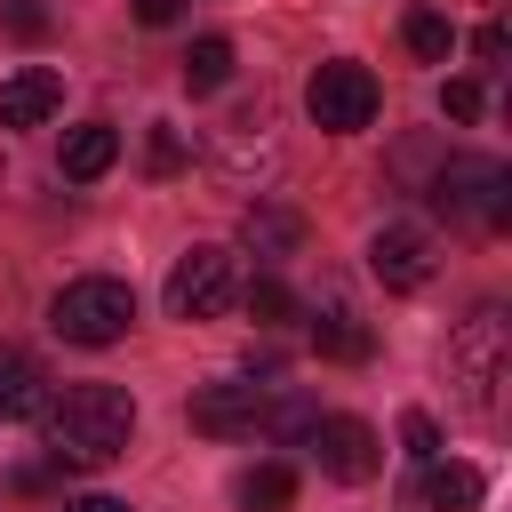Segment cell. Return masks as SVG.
Listing matches in <instances>:
<instances>
[{"mask_svg": "<svg viewBox=\"0 0 512 512\" xmlns=\"http://www.w3.org/2000/svg\"><path fill=\"white\" fill-rule=\"evenodd\" d=\"M472 48H480V56L496 64V56H504V24H480V32H472Z\"/></svg>", "mask_w": 512, "mask_h": 512, "instance_id": "26", "label": "cell"}, {"mask_svg": "<svg viewBox=\"0 0 512 512\" xmlns=\"http://www.w3.org/2000/svg\"><path fill=\"white\" fill-rule=\"evenodd\" d=\"M312 344H320V360H368V352H376V336H368L344 304H328V312L312 320Z\"/></svg>", "mask_w": 512, "mask_h": 512, "instance_id": "16", "label": "cell"}, {"mask_svg": "<svg viewBox=\"0 0 512 512\" xmlns=\"http://www.w3.org/2000/svg\"><path fill=\"white\" fill-rule=\"evenodd\" d=\"M224 80H232V40H224V32L192 40V48H184V88H192V96H216Z\"/></svg>", "mask_w": 512, "mask_h": 512, "instance_id": "18", "label": "cell"}, {"mask_svg": "<svg viewBox=\"0 0 512 512\" xmlns=\"http://www.w3.org/2000/svg\"><path fill=\"white\" fill-rule=\"evenodd\" d=\"M40 408H48V376H40V360L0 352V424H24V416H40Z\"/></svg>", "mask_w": 512, "mask_h": 512, "instance_id": "14", "label": "cell"}, {"mask_svg": "<svg viewBox=\"0 0 512 512\" xmlns=\"http://www.w3.org/2000/svg\"><path fill=\"white\" fill-rule=\"evenodd\" d=\"M480 496H488V480L472 464H424V504L432 512H480Z\"/></svg>", "mask_w": 512, "mask_h": 512, "instance_id": "15", "label": "cell"}, {"mask_svg": "<svg viewBox=\"0 0 512 512\" xmlns=\"http://www.w3.org/2000/svg\"><path fill=\"white\" fill-rule=\"evenodd\" d=\"M112 160H120V128H112V120H80V128L64 136V176H72V184H96Z\"/></svg>", "mask_w": 512, "mask_h": 512, "instance_id": "13", "label": "cell"}, {"mask_svg": "<svg viewBox=\"0 0 512 512\" xmlns=\"http://www.w3.org/2000/svg\"><path fill=\"white\" fill-rule=\"evenodd\" d=\"M432 264H440V248H432V232H424V224H384V232L368 240V272H376L392 296L424 288V280H432Z\"/></svg>", "mask_w": 512, "mask_h": 512, "instance_id": "9", "label": "cell"}, {"mask_svg": "<svg viewBox=\"0 0 512 512\" xmlns=\"http://www.w3.org/2000/svg\"><path fill=\"white\" fill-rule=\"evenodd\" d=\"M144 168H152V176H176V168H184V136H176V128H152V144H144Z\"/></svg>", "mask_w": 512, "mask_h": 512, "instance_id": "22", "label": "cell"}, {"mask_svg": "<svg viewBox=\"0 0 512 512\" xmlns=\"http://www.w3.org/2000/svg\"><path fill=\"white\" fill-rule=\"evenodd\" d=\"M48 328L64 336V344H120L128 328H136V288L128 280H112V272H88V280H64L56 288V304H48Z\"/></svg>", "mask_w": 512, "mask_h": 512, "instance_id": "3", "label": "cell"}, {"mask_svg": "<svg viewBox=\"0 0 512 512\" xmlns=\"http://www.w3.org/2000/svg\"><path fill=\"white\" fill-rule=\"evenodd\" d=\"M248 312H256V328H280V320L296 312V296H288L272 272H256V280H248Z\"/></svg>", "mask_w": 512, "mask_h": 512, "instance_id": "20", "label": "cell"}, {"mask_svg": "<svg viewBox=\"0 0 512 512\" xmlns=\"http://www.w3.org/2000/svg\"><path fill=\"white\" fill-rule=\"evenodd\" d=\"M56 104H64V80L48 64H24L0 80V128H40V120H56Z\"/></svg>", "mask_w": 512, "mask_h": 512, "instance_id": "11", "label": "cell"}, {"mask_svg": "<svg viewBox=\"0 0 512 512\" xmlns=\"http://www.w3.org/2000/svg\"><path fill=\"white\" fill-rule=\"evenodd\" d=\"M376 104H384V88H376V72H368V64H352V56L320 64V72L304 80V112H312L328 136L368 128V120H376Z\"/></svg>", "mask_w": 512, "mask_h": 512, "instance_id": "6", "label": "cell"}, {"mask_svg": "<svg viewBox=\"0 0 512 512\" xmlns=\"http://www.w3.org/2000/svg\"><path fill=\"white\" fill-rule=\"evenodd\" d=\"M208 168L232 184V192H256L280 176V136H272V104H232L208 136Z\"/></svg>", "mask_w": 512, "mask_h": 512, "instance_id": "4", "label": "cell"}, {"mask_svg": "<svg viewBox=\"0 0 512 512\" xmlns=\"http://www.w3.org/2000/svg\"><path fill=\"white\" fill-rule=\"evenodd\" d=\"M192 432H208V440H256V432H264V384H256V376L208 384V392L192 400Z\"/></svg>", "mask_w": 512, "mask_h": 512, "instance_id": "10", "label": "cell"}, {"mask_svg": "<svg viewBox=\"0 0 512 512\" xmlns=\"http://www.w3.org/2000/svg\"><path fill=\"white\" fill-rule=\"evenodd\" d=\"M512 376V320L496 304H480L456 336H448V384L464 416H496V384Z\"/></svg>", "mask_w": 512, "mask_h": 512, "instance_id": "2", "label": "cell"}, {"mask_svg": "<svg viewBox=\"0 0 512 512\" xmlns=\"http://www.w3.org/2000/svg\"><path fill=\"white\" fill-rule=\"evenodd\" d=\"M440 112H448V120H472V112H480V80H448V88H440Z\"/></svg>", "mask_w": 512, "mask_h": 512, "instance_id": "24", "label": "cell"}, {"mask_svg": "<svg viewBox=\"0 0 512 512\" xmlns=\"http://www.w3.org/2000/svg\"><path fill=\"white\" fill-rule=\"evenodd\" d=\"M240 504H248V512H288V504H296V472H288V464L240 472Z\"/></svg>", "mask_w": 512, "mask_h": 512, "instance_id": "19", "label": "cell"}, {"mask_svg": "<svg viewBox=\"0 0 512 512\" xmlns=\"http://www.w3.org/2000/svg\"><path fill=\"white\" fill-rule=\"evenodd\" d=\"M40 424H48V464L56 472H104L136 440V400L120 384H64V392H48Z\"/></svg>", "mask_w": 512, "mask_h": 512, "instance_id": "1", "label": "cell"}, {"mask_svg": "<svg viewBox=\"0 0 512 512\" xmlns=\"http://www.w3.org/2000/svg\"><path fill=\"white\" fill-rule=\"evenodd\" d=\"M176 16H184V0H136V24H152V32L176 24Z\"/></svg>", "mask_w": 512, "mask_h": 512, "instance_id": "25", "label": "cell"}, {"mask_svg": "<svg viewBox=\"0 0 512 512\" xmlns=\"http://www.w3.org/2000/svg\"><path fill=\"white\" fill-rule=\"evenodd\" d=\"M304 440H312L320 472H328V480H344V488H360V480H376V472H384V448H376V432H368L360 416H320Z\"/></svg>", "mask_w": 512, "mask_h": 512, "instance_id": "8", "label": "cell"}, {"mask_svg": "<svg viewBox=\"0 0 512 512\" xmlns=\"http://www.w3.org/2000/svg\"><path fill=\"white\" fill-rule=\"evenodd\" d=\"M432 208L448 224H464V232H504L512 224V176H504V160H480V152L448 160L432 176Z\"/></svg>", "mask_w": 512, "mask_h": 512, "instance_id": "5", "label": "cell"}, {"mask_svg": "<svg viewBox=\"0 0 512 512\" xmlns=\"http://www.w3.org/2000/svg\"><path fill=\"white\" fill-rule=\"evenodd\" d=\"M64 512H128V504H120V496H72Z\"/></svg>", "mask_w": 512, "mask_h": 512, "instance_id": "27", "label": "cell"}, {"mask_svg": "<svg viewBox=\"0 0 512 512\" xmlns=\"http://www.w3.org/2000/svg\"><path fill=\"white\" fill-rule=\"evenodd\" d=\"M400 40H408V56H416V64H448L456 24H448L440 8H408V16H400Z\"/></svg>", "mask_w": 512, "mask_h": 512, "instance_id": "17", "label": "cell"}, {"mask_svg": "<svg viewBox=\"0 0 512 512\" xmlns=\"http://www.w3.org/2000/svg\"><path fill=\"white\" fill-rule=\"evenodd\" d=\"M232 296H240L232 248H216V240H192V248L176 256V272H168V312H176V320H216Z\"/></svg>", "mask_w": 512, "mask_h": 512, "instance_id": "7", "label": "cell"}, {"mask_svg": "<svg viewBox=\"0 0 512 512\" xmlns=\"http://www.w3.org/2000/svg\"><path fill=\"white\" fill-rule=\"evenodd\" d=\"M0 24H8L16 40H40V32H48V8H40V0H8V8H0Z\"/></svg>", "mask_w": 512, "mask_h": 512, "instance_id": "23", "label": "cell"}, {"mask_svg": "<svg viewBox=\"0 0 512 512\" xmlns=\"http://www.w3.org/2000/svg\"><path fill=\"white\" fill-rule=\"evenodd\" d=\"M240 248H248V256H264V264H280V256H296V248H304V216H296V208H280V200H256V208L240 216Z\"/></svg>", "mask_w": 512, "mask_h": 512, "instance_id": "12", "label": "cell"}, {"mask_svg": "<svg viewBox=\"0 0 512 512\" xmlns=\"http://www.w3.org/2000/svg\"><path fill=\"white\" fill-rule=\"evenodd\" d=\"M400 448H408L416 464H440V424H432L424 408H408V416H400Z\"/></svg>", "mask_w": 512, "mask_h": 512, "instance_id": "21", "label": "cell"}]
</instances>
